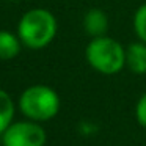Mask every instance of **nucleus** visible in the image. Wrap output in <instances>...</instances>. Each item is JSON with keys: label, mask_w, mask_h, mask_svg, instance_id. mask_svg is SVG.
<instances>
[{"label": "nucleus", "mask_w": 146, "mask_h": 146, "mask_svg": "<svg viewBox=\"0 0 146 146\" xmlns=\"http://www.w3.org/2000/svg\"><path fill=\"white\" fill-rule=\"evenodd\" d=\"M14 111H16V107H14L13 98L10 96L8 91L0 88V135L13 123Z\"/></svg>", "instance_id": "nucleus-8"}, {"label": "nucleus", "mask_w": 146, "mask_h": 146, "mask_svg": "<svg viewBox=\"0 0 146 146\" xmlns=\"http://www.w3.org/2000/svg\"><path fill=\"white\" fill-rule=\"evenodd\" d=\"M126 68L137 76L146 74V42L137 39L126 47Z\"/></svg>", "instance_id": "nucleus-6"}, {"label": "nucleus", "mask_w": 146, "mask_h": 146, "mask_svg": "<svg viewBox=\"0 0 146 146\" xmlns=\"http://www.w3.org/2000/svg\"><path fill=\"white\" fill-rule=\"evenodd\" d=\"M135 119L141 127H146V93L140 96L135 104Z\"/></svg>", "instance_id": "nucleus-10"}, {"label": "nucleus", "mask_w": 146, "mask_h": 146, "mask_svg": "<svg viewBox=\"0 0 146 146\" xmlns=\"http://www.w3.org/2000/svg\"><path fill=\"white\" fill-rule=\"evenodd\" d=\"M10 2H19V0H10Z\"/></svg>", "instance_id": "nucleus-11"}, {"label": "nucleus", "mask_w": 146, "mask_h": 146, "mask_svg": "<svg viewBox=\"0 0 146 146\" xmlns=\"http://www.w3.org/2000/svg\"><path fill=\"white\" fill-rule=\"evenodd\" d=\"M19 110L27 119L44 123L55 118L60 111V96L49 85H32L19 96Z\"/></svg>", "instance_id": "nucleus-3"}, {"label": "nucleus", "mask_w": 146, "mask_h": 146, "mask_svg": "<svg viewBox=\"0 0 146 146\" xmlns=\"http://www.w3.org/2000/svg\"><path fill=\"white\" fill-rule=\"evenodd\" d=\"M17 35L24 47L41 50L54 42L58 33V22L52 11L46 8H32L25 11L17 22Z\"/></svg>", "instance_id": "nucleus-1"}, {"label": "nucleus", "mask_w": 146, "mask_h": 146, "mask_svg": "<svg viewBox=\"0 0 146 146\" xmlns=\"http://www.w3.org/2000/svg\"><path fill=\"white\" fill-rule=\"evenodd\" d=\"M24 44L19 35L10 30H0V60H14L21 54Z\"/></svg>", "instance_id": "nucleus-7"}, {"label": "nucleus", "mask_w": 146, "mask_h": 146, "mask_svg": "<svg viewBox=\"0 0 146 146\" xmlns=\"http://www.w3.org/2000/svg\"><path fill=\"white\" fill-rule=\"evenodd\" d=\"M132 27H133L137 39L146 42V2L141 3L135 10L133 19H132Z\"/></svg>", "instance_id": "nucleus-9"}, {"label": "nucleus", "mask_w": 146, "mask_h": 146, "mask_svg": "<svg viewBox=\"0 0 146 146\" xmlns=\"http://www.w3.org/2000/svg\"><path fill=\"white\" fill-rule=\"evenodd\" d=\"M85 60L96 72L115 76L126 68V47L108 35L91 38L85 47Z\"/></svg>", "instance_id": "nucleus-2"}, {"label": "nucleus", "mask_w": 146, "mask_h": 146, "mask_svg": "<svg viewBox=\"0 0 146 146\" xmlns=\"http://www.w3.org/2000/svg\"><path fill=\"white\" fill-rule=\"evenodd\" d=\"M83 30L90 38L107 35L108 30V16L101 8H91L83 16Z\"/></svg>", "instance_id": "nucleus-5"}, {"label": "nucleus", "mask_w": 146, "mask_h": 146, "mask_svg": "<svg viewBox=\"0 0 146 146\" xmlns=\"http://www.w3.org/2000/svg\"><path fill=\"white\" fill-rule=\"evenodd\" d=\"M47 135L44 127L32 119L11 123L2 133L3 146H44Z\"/></svg>", "instance_id": "nucleus-4"}]
</instances>
